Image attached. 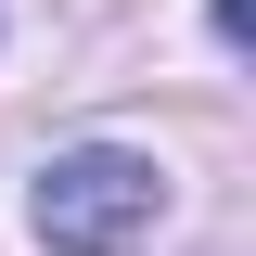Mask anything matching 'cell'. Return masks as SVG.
<instances>
[{
	"mask_svg": "<svg viewBox=\"0 0 256 256\" xmlns=\"http://www.w3.org/2000/svg\"><path fill=\"white\" fill-rule=\"evenodd\" d=\"M154 218H166V166L128 154V141H77L26 180V230L52 256H128Z\"/></svg>",
	"mask_w": 256,
	"mask_h": 256,
	"instance_id": "obj_1",
	"label": "cell"
}]
</instances>
